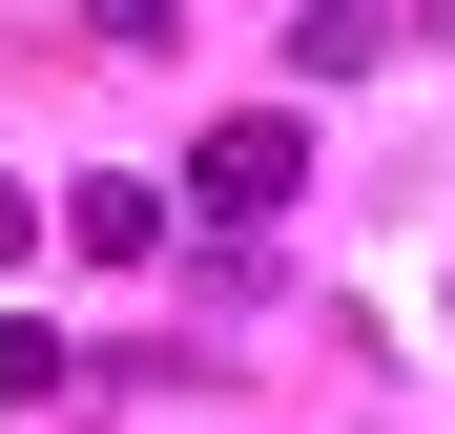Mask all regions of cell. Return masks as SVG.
Listing matches in <instances>:
<instances>
[{"label": "cell", "mask_w": 455, "mask_h": 434, "mask_svg": "<svg viewBox=\"0 0 455 434\" xmlns=\"http://www.w3.org/2000/svg\"><path fill=\"white\" fill-rule=\"evenodd\" d=\"M84 21H104V42H145V62H166V42H187V0H84Z\"/></svg>", "instance_id": "obj_2"}, {"label": "cell", "mask_w": 455, "mask_h": 434, "mask_svg": "<svg viewBox=\"0 0 455 434\" xmlns=\"http://www.w3.org/2000/svg\"><path fill=\"white\" fill-rule=\"evenodd\" d=\"M187 186L249 228V207H290V186H311V124H207V145H187Z\"/></svg>", "instance_id": "obj_1"}]
</instances>
